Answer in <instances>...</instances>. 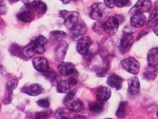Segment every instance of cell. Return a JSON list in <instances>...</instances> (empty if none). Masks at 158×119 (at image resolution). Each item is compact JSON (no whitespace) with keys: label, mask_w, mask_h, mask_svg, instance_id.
Listing matches in <instances>:
<instances>
[{"label":"cell","mask_w":158,"mask_h":119,"mask_svg":"<svg viewBox=\"0 0 158 119\" xmlns=\"http://www.w3.org/2000/svg\"><path fill=\"white\" fill-rule=\"evenodd\" d=\"M48 40L43 35L33 37L28 44L23 47V52L27 59L32 58L36 54H43L47 49Z\"/></svg>","instance_id":"cell-1"},{"label":"cell","mask_w":158,"mask_h":119,"mask_svg":"<svg viewBox=\"0 0 158 119\" xmlns=\"http://www.w3.org/2000/svg\"><path fill=\"white\" fill-rule=\"evenodd\" d=\"M77 89H72L66 94L64 100V104L66 108L70 112H82L84 108V105L82 101L75 98Z\"/></svg>","instance_id":"cell-2"},{"label":"cell","mask_w":158,"mask_h":119,"mask_svg":"<svg viewBox=\"0 0 158 119\" xmlns=\"http://www.w3.org/2000/svg\"><path fill=\"white\" fill-rule=\"evenodd\" d=\"M59 15L64 20V24L65 28L70 31L73 29L78 23L79 14L78 11L63 10L59 11Z\"/></svg>","instance_id":"cell-3"},{"label":"cell","mask_w":158,"mask_h":119,"mask_svg":"<svg viewBox=\"0 0 158 119\" xmlns=\"http://www.w3.org/2000/svg\"><path fill=\"white\" fill-rule=\"evenodd\" d=\"M109 14L108 8L102 2H95L90 7L89 17L95 21H101Z\"/></svg>","instance_id":"cell-4"},{"label":"cell","mask_w":158,"mask_h":119,"mask_svg":"<svg viewBox=\"0 0 158 119\" xmlns=\"http://www.w3.org/2000/svg\"><path fill=\"white\" fill-rule=\"evenodd\" d=\"M122 16L115 15L108 17L107 20L104 23V32L109 35H114L118 29L120 23L122 22L121 20Z\"/></svg>","instance_id":"cell-5"},{"label":"cell","mask_w":158,"mask_h":119,"mask_svg":"<svg viewBox=\"0 0 158 119\" xmlns=\"http://www.w3.org/2000/svg\"><path fill=\"white\" fill-rule=\"evenodd\" d=\"M152 8V2L150 0H138L136 4L129 11L130 14L135 15L149 12Z\"/></svg>","instance_id":"cell-6"},{"label":"cell","mask_w":158,"mask_h":119,"mask_svg":"<svg viewBox=\"0 0 158 119\" xmlns=\"http://www.w3.org/2000/svg\"><path fill=\"white\" fill-rule=\"evenodd\" d=\"M123 68L129 73L138 74L140 70V64L135 58L130 57L123 60L122 62Z\"/></svg>","instance_id":"cell-7"},{"label":"cell","mask_w":158,"mask_h":119,"mask_svg":"<svg viewBox=\"0 0 158 119\" xmlns=\"http://www.w3.org/2000/svg\"><path fill=\"white\" fill-rule=\"evenodd\" d=\"M133 32L124 30L122 37L120 41L119 48L122 53L128 52L133 44V37L132 36Z\"/></svg>","instance_id":"cell-8"},{"label":"cell","mask_w":158,"mask_h":119,"mask_svg":"<svg viewBox=\"0 0 158 119\" xmlns=\"http://www.w3.org/2000/svg\"><path fill=\"white\" fill-rule=\"evenodd\" d=\"M92 39L89 37H84L78 40L77 44V51L82 55H87L92 45Z\"/></svg>","instance_id":"cell-9"},{"label":"cell","mask_w":158,"mask_h":119,"mask_svg":"<svg viewBox=\"0 0 158 119\" xmlns=\"http://www.w3.org/2000/svg\"><path fill=\"white\" fill-rule=\"evenodd\" d=\"M32 64L36 71L42 73L48 72L50 68L48 60L43 57H37L33 59Z\"/></svg>","instance_id":"cell-10"},{"label":"cell","mask_w":158,"mask_h":119,"mask_svg":"<svg viewBox=\"0 0 158 119\" xmlns=\"http://www.w3.org/2000/svg\"><path fill=\"white\" fill-rule=\"evenodd\" d=\"M18 85V81L16 79H11L9 80L6 83V90L7 94L6 96L4 98L2 102L4 104L8 105L11 104L12 99H13V91L16 89Z\"/></svg>","instance_id":"cell-11"},{"label":"cell","mask_w":158,"mask_h":119,"mask_svg":"<svg viewBox=\"0 0 158 119\" xmlns=\"http://www.w3.org/2000/svg\"><path fill=\"white\" fill-rule=\"evenodd\" d=\"M21 92L31 97H36L41 95L44 92V88L38 83H34L29 86H26L22 88Z\"/></svg>","instance_id":"cell-12"},{"label":"cell","mask_w":158,"mask_h":119,"mask_svg":"<svg viewBox=\"0 0 158 119\" xmlns=\"http://www.w3.org/2000/svg\"><path fill=\"white\" fill-rule=\"evenodd\" d=\"M87 32V27L86 25L83 22L78 23L76 26L73 28V29L71 30V39L73 41L79 40L81 38L84 37V35Z\"/></svg>","instance_id":"cell-13"},{"label":"cell","mask_w":158,"mask_h":119,"mask_svg":"<svg viewBox=\"0 0 158 119\" xmlns=\"http://www.w3.org/2000/svg\"><path fill=\"white\" fill-rule=\"evenodd\" d=\"M17 18L19 21L24 23L31 22L34 19L32 10L29 8L28 4H25V7L17 15Z\"/></svg>","instance_id":"cell-14"},{"label":"cell","mask_w":158,"mask_h":119,"mask_svg":"<svg viewBox=\"0 0 158 119\" xmlns=\"http://www.w3.org/2000/svg\"><path fill=\"white\" fill-rule=\"evenodd\" d=\"M58 70L63 76H69L77 72L75 65L69 62H62L59 64L58 66Z\"/></svg>","instance_id":"cell-15"},{"label":"cell","mask_w":158,"mask_h":119,"mask_svg":"<svg viewBox=\"0 0 158 119\" xmlns=\"http://www.w3.org/2000/svg\"><path fill=\"white\" fill-rule=\"evenodd\" d=\"M29 8L37 14L40 15H44L48 10V6L42 0H33L31 2H28Z\"/></svg>","instance_id":"cell-16"},{"label":"cell","mask_w":158,"mask_h":119,"mask_svg":"<svg viewBox=\"0 0 158 119\" xmlns=\"http://www.w3.org/2000/svg\"><path fill=\"white\" fill-rule=\"evenodd\" d=\"M68 49V44L65 41H62L57 45L54 50V57L56 60L58 61H63L65 59Z\"/></svg>","instance_id":"cell-17"},{"label":"cell","mask_w":158,"mask_h":119,"mask_svg":"<svg viewBox=\"0 0 158 119\" xmlns=\"http://www.w3.org/2000/svg\"><path fill=\"white\" fill-rule=\"evenodd\" d=\"M124 79L120 76L115 73L110 74L107 80V83L110 88H114L117 90H120L122 88Z\"/></svg>","instance_id":"cell-18"},{"label":"cell","mask_w":158,"mask_h":119,"mask_svg":"<svg viewBox=\"0 0 158 119\" xmlns=\"http://www.w3.org/2000/svg\"><path fill=\"white\" fill-rule=\"evenodd\" d=\"M95 95L97 100L105 103L107 101L111 96V90L107 86H101L97 89Z\"/></svg>","instance_id":"cell-19"},{"label":"cell","mask_w":158,"mask_h":119,"mask_svg":"<svg viewBox=\"0 0 158 119\" xmlns=\"http://www.w3.org/2000/svg\"><path fill=\"white\" fill-rule=\"evenodd\" d=\"M67 37V34L64 31L53 30L49 34V42L50 44L58 45L64 41Z\"/></svg>","instance_id":"cell-20"},{"label":"cell","mask_w":158,"mask_h":119,"mask_svg":"<svg viewBox=\"0 0 158 119\" xmlns=\"http://www.w3.org/2000/svg\"><path fill=\"white\" fill-rule=\"evenodd\" d=\"M146 22V17L142 13L133 15L130 19V24L133 28H140L143 27Z\"/></svg>","instance_id":"cell-21"},{"label":"cell","mask_w":158,"mask_h":119,"mask_svg":"<svg viewBox=\"0 0 158 119\" xmlns=\"http://www.w3.org/2000/svg\"><path fill=\"white\" fill-rule=\"evenodd\" d=\"M129 92L131 95H136L139 92L140 88V85L139 79L137 77H131L128 81Z\"/></svg>","instance_id":"cell-22"},{"label":"cell","mask_w":158,"mask_h":119,"mask_svg":"<svg viewBox=\"0 0 158 119\" xmlns=\"http://www.w3.org/2000/svg\"><path fill=\"white\" fill-rule=\"evenodd\" d=\"M158 68L156 66H150L146 68L145 70L143 73V78L148 81H152L155 79L156 76H158Z\"/></svg>","instance_id":"cell-23"},{"label":"cell","mask_w":158,"mask_h":119,"mask_svg":"<svg viewBox=\"0 0 158 119\" xmlns=\"http://www.w3.org/2000/svg\"><path fill=\"white\" fill-rule=\"evenodd\" d=\"M9 52L13 56L20 58L22 60L27 59L24 54L23 48L19 44L15 43L11 45L9 48Z\"/></svg>","instance_id":"cell-24"},{"label":"cell","mask_w":158,"mask_h":119,"mask_svg":"<svg viewBox=\"0 0 158 119\" xmlns=\"http://www.w3.org/2000/svg\"><path fill=\"white\" fill-rule=\"evenodd\" d=\"M72 85L68 80H60L56 85V90L59 94H68L71 90Z\"/></svg>","instance_id":"cell-25"},{"label":"cell","mask_w":158,"mask_h":119,"mask_svg":"<svg viewBox=\"0 0 158 119\" xmlns=\"http://www.w3.org/2000/svg\"><path fill=\"white\" fill-rule=\"evenodd\" d=\"M148 63L149 65L156 66L158 65V48H154L148 53Z\"/></svg>","instance_id":"cell-26"},{"label":"cell","mask_w":158,"mask_h":119,"mask_svg":"<svg viewBox=\"0 0 158 119\" xmlns=\"http://www.w3.org/2000/svg\"><path fill=\"white\" fill-rule=\"evenodd\" d=\"M129 110V104L127 102L122 101L121 102L115 112V116L118 118H124L127 113Z\"/></svg>","instance_id":"cell-27"},{"label":"cell","mask_w":158,"mask_h":119,"mask_svg":"<svg viewBox=\"0 0 158 119\" xmlns=\"http://www.w3.org/2000/svg\"><path fill=\"white\" fill-rule=\"evenodd\" d=\"M104 103L100 101L91 102L89 104V110L94 113H100L104 109Z\"/></svg>","instance_id":"cell-28"},{"label":"cell","mask_w":158,"mask_h":119,"mask_svg":"<svg viewBox=\"0 0 158 119\" xmlns=\"http://www.w3.org/2000/svg\"><path fill=\"white\" fill-rule=\"evenodd\" d=\"M43 75L49 81V82L51 83L52 85L54 86L55 85H57L58 82H59L60 80L59 79L60 77L58 76V74L53 70L52 71H48L47 72L43 73Z\"/></svg>","instance_id":"cell-29"},{"label":"cell","mask_w":158,"mask_h":119,"mask_svg":"<svg viewBox=\"0 0 158 119\" xmlns=\"http://www.w3.org/2000/svg\"><path fill=\"white\" fill-rule=\"evenodd\" d=\"M158 23V9H155L151 13L147 22V26L148 28L154 27Z\"/></svg>","instance_id":"cell-30"},{"label":"cell","mask_w":158,"mask_h":119,"mask_svg":"<svg viewBox=\"0 0 158 119\" xmlns=\"http://www.w3.org/2000/svg\"><path fill=\"white\" fill-rule=\"evenodd\" d=\"M70 111L67 108H59L55 113V117L58 119H68L71 118Z\"/></svg>","instance_id":"cell-31"},{"label":"cell","mask_w":158,"mask_h":119,"mask_svg":"<svg viewBox=\"0 0 158 119\" xmlns=\"http://www.w3.org/2000/svg\"><path fill=\"white\" fill-rule=\"evenodd\" d=\"M93 29L94 32L101 35V32H104V23H101L100 21H97V22L94 23V24Z\"/></svg>","instance_id":"cell-32"},{"label":"cell","mask_w":158,"mask_h":119,"mask_svg":"<svg viewBox=\"0 0 158 119\" xmlns=\"http://www.w3.org/2000/svg\"><path fill=\"white\" fill-rule=\"evenodd\" d=\"M37 104L39 107L42 108H49L50 107V101L48 98L41 99L38 100L37 102Z\"/></svg>","instance_id":"cell-33"},{"label":"cell","mask_w":158,"mask_h":119,"mask_svg":"<svg viewBox=\"0 0 158 119\" xmlns=\"http://www.w3.org/2000/svg\"><path fill=\"white\" fill-rule=\"evenodd\" d=\"M49 114L48 112H37L35 114V118L36 119H46L49 117Z\"/></svg>","instance_id":"cell-34"},{"label":"cell","mask_w":158,"mask_h":119,"mask_svg":"<svg viewBox=\"0 0 158 119\" xmlns=\"http://www.w3.org/2000/svg\"><path fill=\"white\" fill-rule=\"evenodd\" d=\"M104 3L108 8H113L116 6L117 0H104Z\"/></svg>","instance_id":"cell-35"},{"label":"cell","mask_w":158,"mask_h":119,"mask_svg":"<svg viewBox=\"0 0 158 119\" xmlns=\"http://www.w3.org/2000/svg\"><path fill=\"white\" fill-rule=\"evenodd\" d=\"M130 0H117L116 6L118 8H122L127 6L129 4Z\"/></svg>","instance_id":"cell-36"},{"label":"cell","mask_w":158,"mask_h":119,"mask_svg":"<svg viewBox=\"0 0 158 119\" xmlns=\"http://www.w3.org/2000/svg\"><path fill=\"white\" fill-rule=\"evenodd\" d=\"M0 11H1V15H6L7 11V7L6 6V4L4 2H1V7H0Z\"/></svg>","instance_id":"cell-37"},{"label":"cell","mask_w":158,"mask_h":119,"mask_svg":"<svg viewBox=\"0 0 158 119\" xmlns=\"http://www.w3.org/2000/svg\"><path fill=\"white\" fill-rule=\"evenodd\" d=\"M68 81H69V82H70V83L72 85V86L77 85H78V83L77 79L76 78L73 77H71L69 78V79H68Z\"/></svg>","instance_id":"cell-38"},{"label":"cell","mask_w":158,"mask_h":119,"mask_svg":"<svg viewBox=\"0 0 158 119\" xmlns=\"http://www.w3.org/2000/svg\"><path fill=\"white\" fill-rule=\"evenodd\" d=\"M153 31H154V33L158 36V23L154 26L153 28Z\"/></svg>","instance_id":"cell-39"},{"label":"cell","mask_w":158,"mask_h":119,"mask_svg":"<svg viewBox=\"0 0 158 119\" xmlns=\"http://www.w3.org/2000/svg\"><path fill=\"white\" fill-rule=\"evenodd\" d=\"M62 2V4H69L70 2H71V0H60Z\"/></svg>","instance_id":"cell-40"},{"label":"cell","mask_w":158,"mask_h":119,"mask_svg":"<svg viewBox=\"0 0 158 119\" xmlns=\"http://www.w3.org/2000/svg\"><path fill=\"white\" fill-rule=\"evenodd\" d=\"M11 4H15V3H17L20 0H8Z\"/></svg>","instance_id":"cell-41"},{"label":"cell","mask_w":158,"mask_h":119,"mask_svg":"<svg viewBox=\"0 0 158 119\" xmlns=\"http://www.w3.org/2000/svg\"><path fill=\"white\" fill-rule=\"evenodd\" d=\"M157 114V117H158V111H157V114Z\"/></svg>","instance_id":"cell-42"},{"label":"cell","mask_w":158,"mask_h":119,"mask_svg":"<svg viewBox=\"0 0 158 119\" xmlns=\"http://www.w3.org/2000/svg\"><path fill=\"white\" fill-rule=\"evenodd\" d=\"M73 1H77V0H73Z\"/></svg>","instance_id":"cell-43"}]
</instances>
